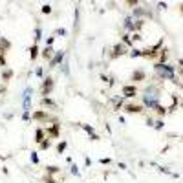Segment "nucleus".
<instances>
[{
  "instance_id": "obj_1",
  "label": "nucleus",
  "mask_w": 183,
  "mask_h": 183,
  "mask_svg": "<svg viewBox=\"0 0 183 183\" xmlns=\"http://www.w3.org/2000/svg\"><path fill=\"white\" fill-rule=\"evenodd\" d=\"M154 72L159 79H165V81H172V82H178L176 81V72H174V66H169V64H159L156 62L154 64Z\"/></svg>"
},
{
  "instance_id": "obj_2",
  "label": "nucleus",
  "mask_w": 183,
  "mask_h": 183,
  "mask_svg": "<svg viewBox=\"0 0 183 183\" xmlns=\"http://www.w3.org/2000/svg\"><path fill=\"white\" fill-rule=\"evenodd\" d=\"M161 48H163V39H161V40H157L154 46H148V48L141 50V57H147V59H156V57L159 55V51H161Z\"/></svg>"
},
{
  "instance_id": "obj_3",
  "label": "nucleus",
  "mask_w": 183,
  "mask_h": 183,
  "mask_svg": "<svg viewBox=\"0 0 183 183\" xmlns=\"http://www.w3.org/2000/svg\"><path fill=\"white\" fill-rule=\"evenodd\" d=\"M159 104V95L157 94H150L147 90L145 95H143V106L148 108V110H156V106Z\"/></svg>"
},
{
  "instance_id": "obj_4",
  "label": "nucleus",
  "mask_w": 183,
  "mask_h": 183,
  "mask_svg": "<svg viewBox=\"0 0 183 183\" xmlns=\"http://www.w3.org/2000/svg\"><path fill=\"white\" fill-rule=\"evenodd\" d=\"M53 86H55V81L51 77H44L42 84H40V95L42 97H50V94L53 92Z\"/></svg>"
},
{
  "instance_id": "obj_5",
  "label": "nucleus",
  "mask_w": 183,
  "mask_h": 183,
  "mask_svg": "<svg viewBox=\"0 0 183 183\" xmlns=\"http://www.w3.org/2000/svg\"><path fill=\"white\" fill-rule=\"evenodd\" d=\"M123 110H125L126 113H143V112H145V106L139 104V103H125Z\"/></svg>"
},
{
  "instance_id": "obj_6",
  "label": "nucleus",
  "mask_w": 183,
  "mask_h": 183,
  "mask_svg": "<svg viewBox=\"0 0 183 183\" xmlns=\"http://www.w3.org/2000/svg\"><path fill=\"white\" fill-rule=\"evenodd\" d=\"M121 92H123L125 99H134L137 95V86L135 84H125V86H121Z\"/></svg>"
},
{
  "instance_id": "obj_7",
  "label": "nucleus",
  "mask_w": 183,
  "mask_h": 183,
  "mask_svg": "<svg viewBox=\"0 0 183 183\" xmlns=\"http://www.w3.org/2000/svg\"><path fill=\"white\" fill-rule=\"evenodd\" d=\"M33 121H44V123L53 121L55 123V117H51L46 110H37V112H33Z\"/></svg>"
},
{
  "instance_id": "obj_8",
  "label": "nucleus",
  "mask_w": 183,
  "mask_h": 183,
  "mask_svg": "<svg viewBox=\"0 0 183 183\" xmlns=\"http://www.w3.org/2000/svg\"><path fill=\"white\" fill-rule=\"evenodd\" d=\"M126 53H128L126 46H125L123 42H119V44H116V46H113V50H112L110 57H112V59H117V57H121V55H126Z\"/></svg>"
},
{
  "instance_id": "obj_9",
  "label": "nucleus",
  "mask_w": 183,
  "mask_h": 183,
  "mask_svg": "<svg viewBox=\"0 0 183 183\" xmlns=\"http://www.w3.org/2000/svg\"><path fill=\"white\" fill-rule=\"evenodd\" d=\"M44 130H46V135H48L50 139H51V137H59V134H60V125H59V123L55 121L53 125H50V126H46Z\"/></svg>"
},
{
  "instance_id": "obj_10",
  "label": "nucleus",
  "mask_w": 183,
  "mask_h": 183,
  "mask_svg": "<svg viewBox=\"0 0 183 183\" xmlns=\"http://www.w3.org/2000/svg\"><path fill=\"white\" fill-rule=\"evenodd\" d=\"M64 51L62 50H57L55 53H53V57H51V60H50V66L48 68H55V66H59V64H62V60H64Z\"/></svg>"
},
{
  "instance_id": "obj_11",
  "label": "nucleus",
  "mask_w": 183,
  "mask_h": 183,
  "mask_svg": "<svg viewBox=\"0 0 183 183\" xmlns=\"http://www.w3.org/2000/svg\"><path fill=\"white\" fill-rule=\"evenodd\" d=\"M31 88L28 86L26 88V92H24V103H22V104H24V112H31Z\"/></svg>"
},
{
  "instance_id": "obj_12",
  "label": "nucleus",
  "mask_w": 183,
  "mask_h": 183,
  "mask_svg": "<svg viewBox=\"0 0 183 183\" xmlns=\"http://www.w3.org/2000/svg\"><path fill=\"white\" fill-rule=\"evenodd\" d=\"M46 137H48V135H46V130H44V128H37V130H35V143H37V145H40Z\"/></svg>"
},
{
  "instance_id": "obj_13",
  "label": "nucleus",
  "mask_w": 183,
  "mask_h": 183,
  "mask_svg": "<svg viewBox=\"0 0 183 183\" xmlns=\"http://www.w3.org/2000/svg\"><path fill=\"white\" fill-rule=\"evenodd\" d=\"M40 106L42 108H57V103L50 97H40Z\"/></svg>"
},
{
  "instance_id": "obj_14",
  "label": "nucleus",
  "mask_w": 183,
  "mask_h": 183,
  "mask_svg": "<svg viewBox=\"0 0 183 183\" xmlns=\"http://www.w3.org/2000/svg\"><path fill=\"white\" fill-rule=\"evenodd\" d=\"M147 79V73L143 72V70H135L134 73H132V81L134 82H139V81H145Z\"/></svg>"
},
{
  "instance_id": "obj_15",
  "label": "nucleus",
  "mask_w": 183,
  "mask_h": 183,
  "mask_svg": "<svg viewBox=\"0 0 183 183\" xmlns=\"http://www.w3.org/2000/svg\"><path fill=\"white\" fill-rule=\"evenodd\" d=\"M53 53H55V50H53V48H50V46H46V48H44V51L40 53V57H42V59H46V60H51Z\"/></svg>"
},
{
  "instance_id": "obj_16",
  "label": "nucleus",
  "mask_w": 183,
  "mask_h": 183,
  "mask_svg": "<svg viewBox=\"0 0 183 183\" xmlns=\"http://www.w3.org/2000/svg\"><path fill=\"white\" fill-rule=\"evenodd\" d=\"M13 75H15V72L11 70V68H4V72H2V81H4V82H8V81H11V79H13Z\"/></svg>"
},
{
  "instance_id": "obj_17",
  "label": "nucleus",
  "mask_w": 183,
  "mask_h": 183,
  "mask_svg": "<svg viewBox=\"0 0 183 183\" xmlns=\"http://www.w3.org/2000/svg\"><path fill=\"white\" fill-rule=\"evenodd\" d=\"M167 59H169V50L167 48H161V51H159V64H165L167 62Z\"/></svg>"
},
{
  "instance_id": "obj_18",
  "label": "nucleus",
  "mask_w": 183,
  "mask_h": 183,
  "mask_svg": "<svg viewBox=\"0 0 183 183\" xmlns=\"http://www.w3.org/2000/svg\"><path fill=\"white\" fill-rule=\"evenodd\" d=\"M167 112H169V110H167V106H163V104H157V106H156V113L159 116V119H161L163 116H167Z\"/></svg>"
},
{
  "instance_id": "obj_19",
  "label": "nucleus",
  "mask_w": 183,
  "mask_h": 183,
  "mask_svg": "<svg viewBox=\"0 0 183 183\" xmlns=\"http://www.w3.org/2000/svg\"><path fill=\"white\" fill-rule=\"evenodd\" d=\"M0 48H2L4 51H8V50L11 48V42H9L6 37H0Z\"/></svg>"
},
{
  "instance_id": "obj_20",
  "label": "nucleus",
  "mask_w": 183,
  "mask_h": 183,
  "mask_svg": "<svg viewBox=\"0 0 183 183\" xmlns=\"http://www.w3.org/2000/svg\"><path fill=\"white\" fill-rule=\"evenodd\" d=\"M29 57H31V60H35L39 57V46L37 44H33L31 48H29Z\"/></svg>"
},
{
  "instance_id": "obj_21",
  "label": "nucleus",
  "mask_w": 183,
  "mask_h": 183,
  "mask_svg": "<svg viewBox=\"0 0 183 183\" xmlns=\"http://www.w3.org/2000/svg\"><path fill=\"white\" fill-rule=\"evenodd\" d=\"M79 126H81V128H82V130H84V132H86L88 135H92V134H95V130H94V126H92V125H86V123H81Z\"/></svg>"
},
{
  "instance_id": "obj_22",
  "label": "nucleus",
  "mask_w": 183,
  "mask_h": 183,
  "mask_svg": "<svg viewBox=\"0 0 183 183\" xmlns=\"http://www.w3.org/2000/svg\"><path fill=\"white\" fill-rule=\"evenodd\" d=\"M46 172H48V176H53V174H59L60 169L57 165H50V167H46Z\"/></svg>"
},
{
  "instance_id": "obj_23",
  "label": "nucleus",
  "mask_w": 183,
  "mask_h": 183,
  "mask_svg": "<svg viewBox=\"0 0 183 183\" xmlns=\"http://www.w3.org/2000/svg\"><path fill=\"white\" fill-rule=\"evenodd\" d=\"M66 148H68V141H60V143H59V145L55 147V150H57V154H62V152H64Z\"/></svg>"
},
{
  "instance_id": "obj_24",
  "label": "nucleus",
  "mask_w": 183,
  "mask_h": 183,
  "mask_svg": "<svg viewBox=\"0 0 183 183\" xmlns=\"http://www.w3.org/2000/svg\"><path fill=\"white\" fill-rule=\"evenodd\" d=\"M39 147H40V150H48V148L51 147V139H50V137H46V139H44Z\"/></svg>"
},
{
  "instance_id": "obj_25",
  "label": "nucleus",
  "mask_w": 183,
  "mask_h": 183,
  "mask_svg": "<svg viewBox=\"0 0 183 183\" xmlns=\"http://www.w3.org/2000/svg\"><path fill=\"white\" fill-rule=\"evenodd\" d=\"M62 73L64 75H70V66H68V59L64 57V60H62Z\"/></svg>"
},
{
  "instance_id": "obj_26",
  "label": "nucleus",
  "mask_w": 183,
  "mask_h": 183,
  "mask_svg": "<svg viewBox=\"0 0 183 183\" xmlns=\"http://www.w3.org/2000/svg\"><path fill=\"white\" fill-rule=\"evenodd\" d=\"M40 39H42V29H40V26H37V28H35V42H33V44H37Z\"/></svg>"
},
{
  "instance_id": "obj_27",
  "label": "nucleus",
  "mask_w": 183,
  "mask_h": 183,
  "mask_svg": "<svg viewBox=\"0 0 183 183\" xmlns=\"http://www.w3.org/2000/svg\"><path fill=\"white\" fill-rule=\"evenodd\" d=\"M128 55H130V57H134V59H135V57H141V50H137V48H132V50L128 51Z\"/></svg>"
},
{
  "instance_id": "obj_28",
  "label": "nucleus",
  "mask_w": 183,
  "mask_h": 183,
  "mask_svg": "<svg viewBox=\"0 0 183 183\" xmlns=\"http://www.w3.org/2000/svg\"><path fill=\"white\" fill-rule=\"evenodd\" d=\"M121 40H123V44H125V46H128V48L132 46V37H130V35H123V39H121Z\"/></svg>"
},
{
  "instance_id": "obj_29",
  "label": "nucleus",
  "mask_w": 183,
  "mask_h": 183,
  "mask_svg": "<svg viewBox=\"0 0 183 183\" xmlns=\"http://www.w3.org/2000/svg\"><path fill=\"white\" fill-rule=\"evenodd\" d=\"M29 157H31V163H33V165H39V163H40V159H39V154H37V152H31Z\"/></svg>"
},
{
  "instance_id": "obj_30",
  "label": "nucleus",
  "mask_w": 183,
  "mask_h": 183,
  "mask_svg": "<svg viewBox=\"0 0 183 183\" xmlns=\"http://www.w3.org/2000/svg\"><path fill=\"white\" fill-rule=\"evenodd\" d=\"M40 11H42V13H44V15H50V13H51V11H53V9H51V6H50V4H44V6H42V9H40Z\"/></svg>"
},
{
  "instance_id": "obj_31",
  "label": "nucleus",
  "mask_w": 183,
  "mask_h": 183,
  "mask_svg": "<svg viewBox=\"0 0 183 183\" xmlns=\"http://www.w3.org/2000/svg\"><path fill=\"white\" fill-rule=\"evenodd\" d=\"M163 126H165V123H163V119H157V121L154 123V128H156V130H163Z\"/></svg>"
},
{
  "instance_id": "obj_32",
  "label": "nucleus",
  "mask_w": 183,
  "mask_h": 183,
  "mask_svg": "<svg viewBox=\"0 0 183 183\" xmlns=\"http://www.w3.org/2000/svg\"><path fill=\"white\" fill-rule=\"evenodd\" d=\"M55 35H62V37H66V35H68V29H64V28H57V29H55Z\"/></svg>"
},
{
  "instance_id": "obj_33",
  "label": "nucleus",
  "mask_w": 183,
  "mask_h": 183,
  "mask_svg": "<svg viewBox=\"0 0 183 183\" xmlns=\"http://www.w3.org/2000/svg\"><path fill=\"white\" fill-rule=\"evenodd\" d=\"M99 163H101V165H110V163H112V159H110V157H101V159H99Z\"/></svg>"
},
{
  "instance_id": "obj_34",
  "label": "nucleus",
  "mask_w": 183,
  "mask_h": 183,
  "mask_svg": "<svg viewBox=\"0 0 183 183\" xmlns=\"http://www.w3.org/2000/svg\"><path fill=\"white\" fill-rule=\"evenodd\" d=\"M72 174H73V176H81V172H79V167H77V165H72Z\"/></svg>"
},
{
  "instance_id": "obj_35",
  "label": "nucleus",
  "mask_w": 183,
  "mask_h": 183,
  "mask_svg": "<svg viewBox=\"0 0 183 183\" xmlns=\"http://www.w3.org/2000/svg\"><path fill=\"white\" fill-rule=\"evenodd\" d=\"M0 66L6 68L8 66V60H6V55H0Z\"/></svg>"
},
{
  "instance_id": "obj_36",
  "label": "nucleus",
  "mask_w": 183,
  "mask_h": 183,
  "mask_svg": "<svg viewBox=\"0 0 183 183\" xmlns=\"http://www.w3.org/2000/svg\"><path fill=\"white\" fill-rule=\"evenodd\" d=\"M53 42H55V37H48V39H46V46H50V48L53 46Z\"/></svg>"
},
{
  "instance_id": "obj_37",
  "label": "nucleus",
  "mask_w": 183,
  "mask_h": 183,
  "mask_svg": "<svg viewBox=\"0 0 183 183\" xmlns=\"http://www.w3.org/2000/svg\"><path fill=\"white\" fill-rule=\"evenodd\" d=\"M44 183H59V181H57V179H53L51 176H46V178H44Z\"/></svg>"
},
{
  "instance_id": "obj_38",
  "label": "nucleus",
  "mask_w": 183,
  "mask_h": 183,
  "mask_svg": "<svg viewBox=\"0 0 183 183\" xmlns=\"http://www.w3.org/2000/svg\"><path fill=\"white\" fill-rule=\"evenodd\" d=\"M130 37H132V42H135V40H141V39H143L139 33H134V35H130Z\"/></svg>"
},
{
  "instance_id": "obj_39",
  "label": "nucleus",
  "mask_w": 183,
  "mask_h": 183,
  "mask_svg": "<svg viewBox=\"0 0 183 183\" xmlns=\"http://www.w3.org/2000/svg\"><path fill=\"white\" fill-rule=\"evenodd\" d=\"M157 170H159V172H165V174H172L170 169H167V167H157Z\"/></svg>"
},
{
  "instance_id": "obj_40",
  "label": "nucleus",
  "mask_w": 183,
  "mask_h": 183,
  "mask_svg": "<svg viewBox=\"0 0 183 183\" xmlns=\"http://www.w3.org/2000/svg\"><path fill=\"white\" fill-rule=\"evenodd\" d=\"M42 73H44L42 68H37V70H35V75H37V77H42Z\"/></svg>"
},
{
  "instance_id": "obj_41",
  "label": "nucleus",
  "mask_w": 183,
  "mask_h": 183,
  "mask_svg": "<svg viewBox=\"0 0 183 183\" xmlns=\"http://www.w3.org/2000/svg\"><path fill=\"white\" fill-rule=\"evenodd\" d=\"M22 119H24V121H29V112H24V113H22Z\"/></svg>"
},
{
  "instance_id": "obj_42",
  "label": "nucleus",
  "mask_w": 183,
  "mask_h": 183,
  "mask_svg": "<svg viewBox=\"0 0 183 183\" xmlns=\"http://www.w3.org/2000/svg\"><path fill=\"white\" fill-rule=\"evenodd\" d=\"M137 4H139L137 0H128V2H126V6H137Z\"/></svg>"
},
{
  "instance_id": "obj_43",
  "label": "nucleus",
  "mask_w": 183,
  "mask_h": 183,
  "mask_svg": "<svg viewBox=\"0 0 183 183\" xmlns=\"http://www.w3.org/2000/svg\"><path fill=\"white\" fill-rule=\"evenodd\" d=\"M90 139H92V141H99V135H97V134H92Z\"/></svg>"
},
{
  "instance_id": "obj_44",
  "label": "nucleus",
  "mask_w": 183,
  "mask_h": 183,
  "mask_svg": "<svg viewBox=\"0 0 183 183\" xmlns=\"http://www.w3.org/2000/svg\"><path fill=\"white\" fill-rule=\"evenodd\" d=\"M157 8H161V9H165V8H167V2H159V4H157Z\"/></svg>"
},
{
  "instance_id": "obj_45",
  "label": "nucleus",
  "mask_w": 183,
  "mask_h": 183,
  "mask_svg": "<svg viewBox=\"0 0 183 183\" xmlns=\"http://www.w3.org/2000/svg\"><path fill=\"white\" fill-rule=\"evenodd\" d=\"M90 163H92V159H90V157H86V159H84V165H86V167H90Z\"/></svg>"
},
{
  "instance_id": "obj_46",
  "label": "nucleus",
  "mask_w": 183,
  "mask_h": 183,
  "mask_svg": "<svg viewBox=\"0 0 183 183\" xmlns=\"http://www.w3.org/2000/svg\"><path fill=\"white\" fill-rule=\"evenodd\" d=\"M147 125H148V126H154V121H152V119L148 117V119H147Z\"/></svg>"
},
{
  "instance_id": "obj_47",
  "label": "nucleus",
  "mask_w": 183,
  "mask_h": 183,
  "mask_svg": "<svg viewBox=\"0 0 183 183\" xmlns=\"http://www.w3.org/2000/svg\"><path fill=\"white\" fill-rule=\"evenodd\" d=\"M179 66H183V59H179Z\"/></svg>"
},
{
  "instance_id": "obj_48",
  "label": "nucleus",
  "mask_w": 183,
  "mask_h": 183,
  "mask_svg": "<svg viewBox=\"0 0 183 183\" xmlns=\"http://www.w3.org/2000/svg\"><path fill=\"white\" fill-rule=\"evenodd\" d=\"M179 8H181V13H183V4H181V6H179Z\"/></svg>"
},
{
  "instance_id": "obj_49",
  "label": "nucleus",
  "mask_w": 183,
  "mask_h": 183,
  "mask_svg": "<svg viewBox=\"0 0 183 183\" xmlns=\"http://www.w3.org/2000/svg\"><path fill=\"white\" fill-rule=\"evenodd\" d=\"M179 104H181V108H183V99H181V103H179Z\"/></svg>"
}]
</instances>
